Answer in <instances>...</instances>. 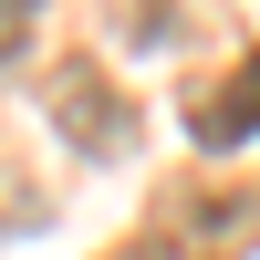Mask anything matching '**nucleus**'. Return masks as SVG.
Segmentation results:
<instances>
[{
    "mask_svg": "<svg viewBox=\"0 0 260 260\" xmlns=\"http://www.w3.org/2000/svg\"><path fill=\"white\" fill-rule=\"evenodd\" d=\"M250 240H260V187H177L136 240H115V260H250Z\"/></svg>",
    "mask_w": 260,
    "mask_h": 260,
    "instance_id": "nucleus-1",
    "label": "nucleus"
},
{
    "mask_svg": "<svg viewBox=\"0 0 260 260\" xmlns=\"http://www.w3.org/2000/svg\"><path fill=\"white\" fill-rule=\"evenodd\" d=\"M52 115H62V136H73L83 156H125V146H136V104H125L115 73H94V62H62L52 73Z\"/></svg>",
    "mask_w": 260,
    "mask_h": 260,
    "instance_id": "nucleus-2",
    "label": "nucleus"
},
{
    "mask_svg": "<svg viewBox=\"0 0 260 260\" xmlns=\"http://www.w3.org/2000/svg\"><path fill=\"white\" fill-rule=\"evenodd\" d=\"M187 136L198 146H250L260 136V52H240L208 83H187Z\"/></svg>",
    "mask_w": 260,
    "mask_h": 260,
    "instance_id": "nucleus-3",
    "label": "nucleus"
},
{
    "mask_svg": "<svg viewBox=\"0 0 260 260\" xmlns=\"http://www.w3.org/2000/svg\"><path fill=\"white\" fill-rule=\"evenodd\" d=\"M31 21H42V0H0V62L31 52Z\"/></svg>",
    "mask_w": 260,
    "mask_h": 260,
    "instance_id": "nucleus-4",
    "label": "nucleus"
}]
</instances>
